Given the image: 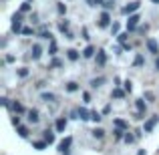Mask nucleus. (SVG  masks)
Masks as SVG:
<instances>
[{
    "mask_svg": "<svg viewBox=\"0 0 159 155\" xmlns=\"http://www.w3.org/2000/svg\"><path fill=\"white\" fill-rule=\"evenodd\" d=\"M12 32H16V34H18V32H22V12H16L14 16H12Z\"/></svg>",
    "mask_w": 159,
    "mask_h": 155,
    "instance_id": "nucleus-1",
    "label": "nucleus"
},
{
    "mask_svg": "<svg viewBox=\"0 0 159 155\" xmlns=\"http://www.w3.org/2000/svg\"><path fill=\"white\" fill-rule=\"evenodd\" d=\"M139 14H135V12H133V14H129V18H127V30L129 32H133L137 28V24H139Z\"/></svg>",
    "mask_w": 159,
    "mask_h": 155,
    "instance_id": "nucleus-2",
    "label": "nucleus"
},
{
    "mask_svg": "<svg viewBox=\"0 0 159 155\" xmlns=\"http://www.w3.org/2000/svg\"><path fill=\"white\" fill-rule=\"evenodd\" d=\"M99 26L101 28H107V26H111V14H109V10L105 12H101V16H99Z\"/></svg>",
    "mask_w": 159,
    "mask_h": 155,
    "instance_id": "nucleus-3",
    "label": "nucleus"
},
{
    "mask_svg": "<svg viewBox=\"0 0 159 155\" xmlns=\"http://www.w3.org/2000/svg\"><path fill=\"white\" fill-rule=\"evenodd\" d=\"M139 6H141V2H139V0H135V2H129L127 6H123V8H121V12H123V14H133L135 10H139Z\"/></svg>",
    "mask_w": 159,
    "mask_h": 155,
    "instance_id": "nucleus-4",
    "label": "nucleus"
},
{
    "mask_svg": "<svg viewBox=\"0 0 159 155\" xmlns=\"http://www.w3.org/2000/svg\"><path fill=\"white\" fill-rule=\"evenodd\" d=\"M157 123H159V115H153L151 119H147V121H145L143 131H145V133H151V131H153V127H155Z\"/></svg>",
    "mask_w": 159,
    "mask_h": 155,
    "instance_id": "nucleus-5",
    "label": "nucleus"
},
{
    "mask_svg": "<svg viewBox=\"0 0 159 155\" xmlns=\"http://www.w3.org/2000/svg\"><path fill=\"white\" fill-rule=\"evenodd\" d=\"M70 143H73V137H65V139L58 143V153H69Z\"/></svg>",
    "mask_w": 159,
    "mask_h": 155,
    "instance_id": "nucleus-6",
    "label": "nucleus"
},
{
    "mask_svg": "<svg viewBox=\"0 0 159 155\" xmlns=\"http://www.w3.org/2000/svg\"><path fill=\"white\" fill-rule=\"evenodd\" d=\"M145 44H147V51L151 52V54H159V44H157L155 39H147V40H145Z\"/></svg>",
    "mask_w": 159,
    "mask_h": 155,
    "instance_id": "nucleus-7",
    "label": "nucleus"
},
{
    "mask_svg": "<svg viewBox=\"0 0 159 155\" xmlns=\"http://www.w3.org/2000/svg\"><path fill=\"white\" fill-rule=\"evenodd\" d=\"M40 57H43V47H40V44H32V48H30V58H32V61H39Z\"/></svg>",
    "mask_w": 159,
    "mask_h": 155,
    "instance_id": "nucleus-8",
    "label": "nucleus"
},
{
    "mask_svg": "<svg viewBox=\"0 0 159 155\" xmlns=\"http://www.w3.org/2000/svg\"><path fill=\"white\" fill-rule=\"evenodd\" d=\"M66 125H69V121H66L65 117H58V119H57V123H54V129H57V133H65Z\"/></svg>",
    "mask_w": 159,
    "mask_h": 155,
    "instance_id": "nucleus-9",
    "label": "nucleus"
},
{
    "mask_svg": "<svg viewBox=\"0 0 159 155\" xmlns=\"http://www.w3.org/2000/svg\"><path fill=\"white\" fill-rule=\"evenodd\" d=\"M95 62H97L99 66H105V62H107V52L103 51V48H99V51H97V57H95Z\"/></svg>",
    "mask_w": 159,
    "mask_h": 155,
    "instance_id": "nucleus-10",
    "label": "nucleus"
},
{
    "mask_svg": "<svg viewBox=\"0 0 159 155\" xmlns=\"http://www.w3.org/2000/svg\"><path fill=\"white\" fill-rule=\"evenodd\" d=\"M26 115H28V121H30V123H39V121H40V113H39V109H28Z\"/></svg>",
    "mask_w": 159,
    "mask_h": 155,
    "instance_id": "nucleus-11",
    "label": "nucleus"
},
{
    "mask_svg": "<svg viewBox=\"0 0 159 155\" xmlns=\"http://www.w3.org/2000/svg\"><path fill=\"white\" fill-rule=\"evenodd\" d=\"M43 139L47 141L48 145H52V143H54V131H52L51 127H48V129H44V131H43Z\"/></svg>",
    "mask_w": 159,
    "mask_h": 155,
    "instance_id": "nucleus-12",
    "label": "nucleus"
},
{
    "mask_svg": "<svg viewBox=\"0 0 159 155\" xmlns=\"http://www.w3.org/2000/svg\"><path fill=\"white\" fill-rule=\"evenodd\" d=\"M66 58H69L70 62H77L79 58H81V52H79L77 48H69V51H66Z\"/></svg>",
    "mask_w": 159,
    "mask_h": 155,
    "instance_id": "nucleus-13",
    "label": "nucleus"
},
{
    "mask_svg": "<svg viewBox=\"0 0 159 155\" xmlns=\"http://www.w3.org/2000/svg\"><path fill=\"white\" fill-rule=\"evenodd\" d=\"M69 26H70V20L69 18H61V20H58V32H62V34L69 32Z\"/></svg>",
    "mask_w": 159,
    "mask_h": 155,
    "instance_id": "nucleus-14",
    "label": "nucleus"
},
{
    "mask_svg": "<svg viewBox=\"0 0 159 155\" xmlns=\"http://www.w3.org/2000/svg\"><path fill=\"white\" fill-rule=\"evenodd\" d=\"M10 111H14V113H18V115H20V113H26V109L22 107V103H20V101H12Z\"/></svg>",
    "mask_w": 159,
    "mask_h": 155,
    "instance_id": "nucleus-15",
    "label": "nucleus"
},
{
    "mask_svg": "<svg viewBox=\"0 0 159 155\" xmlns=\"http://www.w3.org/2000/svg\"><path fill=\"white\" fill-rule=\"evenodd\" d=\"M65 89H66V93H77L79 89H81V87H79V83H75V81H69L65 85Z\"/></svg>",
    "mask_w": 159,
    "mask_h": 155,
    "instance_id": "nucleus-16",
    "label": "nucleus"
},
{
    "mask_svg": "<svg viewBox=\"0 0 159 155\" xmlns=\"http://www.w3.org/2000/svg\"><path fill=\"white\" fill-rule=\"evenodd\" d=\"M103 83H105V77H97V79H91V89H99V87H103Z\"/></svg>",
    "mask_w": 159,
    "mask_h": 155,
    "instance_id": "nucleus-17",
    "label": "nucleus"
},
{
    "mask_svg": "<svg viewBox=\"0 0 159 155\" xmlns=\"http://www.w3.org/2000/svg\"><path fill=\"white\" fill-rule=\"evenodd\" d=\"M32 147H34L36 149V151H44V149H47L48 147V143H47V141H32Z\"/></svg>",
    "mask_w": 159,
    "mask_h": 155,
    "instance_id": "nucleus-18",
    "label": "nucleus"
},
{
    "mask_svg": "<svg viewBox=\"0 0 159 155\" xmlns=\"http://www.w3.org/2000/svg\"><path fill=\"white\" fill-rule=\"evenodd\" d=\"M16 133H18V135L22 137V139H26V137L30 135V131H28V127H24V125H18V127H16Z\"/></svg>",
    "mask_w": 159,
    "mask_h": 155,
    "instance_id": "nucleus-19",
    "label": "nucleus"
},
{
    "mask_svg": "<svg viewBox=\"0 0 159 155\" xmlns=\"http://www.w3.org/2000/svg\"><path fill=\"white\" fill-rule=\"evenodd\" d=\"M135 107H137V111L147 113V103H145V99H135Z\"/></svg>",
    "mask_w": 159,
    "mask_h": 155,
    "instance_id": "nucleus-20",
    "label": "nucleus"
},
{
    "mask_svg": "<svg viewBox=\"0 0 159 155\" xmlns=\"http://www.w3.org/2000/svg\"><path fill=\"white\" fill-rule=\"evenodd\" d=\"M79 117H81V121H89L91 119V111H87L85 107H79Z\"/></svg>",
    "mask_w": 159,
    "mask_h": 155,
    "instance_id": "nucleus-21",
    "label": "nucleus"
},
{
    "mask_svg": "<svg viewBox=\"0 0 159 155\" xmlns=\"http://www.w3.org/2000/svg\"><path fill=\"white\" fill-rule=\"evenodd\" d=\"M40 99H43L44 103H54V101H57V95H54V93H43Z\"/></svg>",
    "mask_w": 159,
    "mask_h": 155,
    "instance_id": "nucleus-22",
    "label": "nucleus"
},
{
    "mask_svg": "<svg viewBox=\"0 0 159 155\" xmlns=\"http://www.w3.org/2000/svg\"><path fill=\"white\" fill-rule=\"evenodd\" d=\"M95 57V47L93 44H89V47L83 51V58H93Z\"/></svg>",
    "mask_w": 159,
    "mask_h": 155,
    "instance_id": "nucleus-23",
    "label": "nucleus"
},
{
    "mask_svg": "<svg viewBox=\"0 0 159 155\" xmlns=\"http://www.w3.org/2000/svg\"><path fill=\"white\" fill-rule=\"evenodd\" d=\"M91 135H93L95 139H103V137H105V129H101V127H95L93 131H91Z\"/></svg>",
    "mask_w": 159,
    "mask_h": 155,
    "instance_id": "nucleus-24",
    "label": "nucleus"
},
{
    "mask_svg": "<svg viewBox=\"0 0 159 155\" xmlns=\"http://www.w3.org/2000/svg\"><path fill=\"white\" fill-rule=\"evenodd\" d=\"M145 65V58H143V54H135V58H133V66H143Z\"/></svg>",
    "mask_w": 159,
    "mask_h": 155,
    "instance_id": "nucleus-25",
    "label": "nucleus"
},
{
    "mask_svg": "<svg viewBox=\"0 0 159 155\" xmlns=\"http://www.w3.org/2000/svg\"><path fill=\"white\" fill-rule=\"evenodd\" d=\"M113 125H115V127H121V129H125V131L129 129V123H127V121H123V119H115V121H113Z\"/></svg>",
    "mask_w": 159,
    "mask_h": 155,
    "instance_id": "nucleus-26",
    "label": "nucleus"
},
{
    "mask_svg": "<svg viewBox=\"0 0 159 155\" xmlns=\"http://www.w3.org/2000/svg\"><path fill=\"white\" fill-rule=\"evenodd\" d=\"M111 97H115V99H123V97H125V91H123V89H119V87H115V89H113V93H111Z\"/></svg>",
    "mask_w": 159,
    "mask_h": 155,
    "instance_id": "nucleus-27",
    "label": "nucleus"
},
{
    "mask_svg": "<svg viewBox=\"0 0 159 155\" xmlns=\"http://www.w3.org/2000/svg\"><path fill=\"white\" fill-rule=\"evenodd\" d=\"M39 39H43V40H52L51 30H47V28H44V30H40V32H39Z\"/></svg>",
    "mask_w": 159,
    "mask_h": 155,
    "instance_id": "nucleus-28",
    "label": "nucleus"
},
{
    "mask_svg": "<svg viewBox=\"0 0 159 155\" xmlns=\"http://www.w3.org/2000/svg\"><path fill=\"white\" fill-rule=\"evenodd\" d=\"M135 137L137 135H131V131L127 129V131H125V135H123V141H125V143H133V141H135Z\"/></svg>",
    "mask_w": 159,
    "mask_h": 155,
    "instance_id": "nucleus-29",
    "label": "nucleus"
},
{
    "mask_svg": "<svg viewBox=\"0 0 159 155\" xmlns=\"http://www.w3.org/2000/svg\"><path fill=\"white\" fill-rule=\"evenodd\" d=\"M28 73H30V71L26 69V66H20V69H16V75H18L20 79H24V77H28Z\"/></svg>",
    "mask_w": 159,
    "mask_h": 155,
    "instance_id": "nucleus-30",
    "label": "nucleus"
},
{
    "mask_svg": "<svg viewBox=\"0 0 159 155\" xmlns=\"http://www.w3.org/2000/svg\"><path fill=\"white\" fill-rule=\"evenodd\" d=\"M57 12H58L61 16H65V14H66V4H65V2H58V4H57Z\"/></svg>",
    "mask_w": 159,
    "mask_h": 155,
    "instance_id": "nucleus-31",
    "label": "nucleus"
},
{
    "mask_svg": "<svg viewBox=\"0 0 159 155\" xmlns=\"http://www.w3.org/2000/svg\"><path fill=\"white\" fill-rule=\"evenodd\" d=\"M101 119H103V117H101L99 111H91V121H93V123H99Z\"/></svg>",
    "mask_w": 159,
    "mask_h": 155,
    "instance_id": "nucleus-32",
    "label": "nucleus"
},
{
    "mask_svg": "<svg viewBox=\"0 0 159 155\" xmlns=\"http://www.w3.org/2000/svg\"><path fill=\"white\" fill-rule=\"evenodd\" d=\"M30 10H32L30 2H28V0H24V2L20 4V12H30Z\"/></svg>",
    "mask_w": 159,
    "mask_h": 155,
    "instance_id": "nucleus-33",
    "label": "nucleus"
},
{
    "mask_svg": "<svg viewBox=\"0 0 159 155\" xmlns=\"http://www.w3.org/2000/svg\"><path fill=\"white\" fill-rule=\"evenodd\" d=\"M127 39H129V30H127V32H121V34H117V40H119L121 44L127 43Z\"/></svg>",
    "mask_w": 159,
    "mask_h": 155,
    "instance_id": "nucleus-34",
    "label": "nucleus"
},
{
    "mask_svg": "<svg viewBox=\"0 0 159 155\" xmlns=\"http://www.w3.org/2000/svg\"><path fill=\"white\" fill-rule=\"evenodd\" d=\"M101 6L105 8V10H113V8H115V0H105Z\"/></svg>",
    "mask_w": 159,
    "mask_h": 155,
    "instance_id": "nucleus-35",
    "label": "nucleus"
},
{
    "mask_svg": "<svg viewBox=\"0 0 159 155\" xmlns=\"http://www.w3.org/2000/svg\"><path fill=\"white\" fill-rule=\"evenodd\" d=\"M20 34H24V36H30L32 34V36H34V28H32V26H24Z\"/></svg>",
    "mask_w": 159,
    "mask_h": 155,
    "instance_id": "nucleus-36",
    "label": "nucleus"
},
{
    "mask_svg": "<svg viewBox=\"0 0 159 155\" xmlns=\"http://www.w3.org/2000/svg\"><path fill=\"white\" fill-rule=\"evenodd\" d=\"M48 54H51V57H54V54H57V43H54V39L51 40V47H48Z\"/></svg>",
    "mask_w": 159,
    "mask_h": 155,
    "instance_id": "nucleus-37",
    "label": "nucleus"
},
{
    "mask_svg": "<svg viewBox=\"0 0 159 155\" xmlns=\"http://www.w3.org/2000/svg\"><path fill=\"white\" fill-rule=\"evenodd\" d=\"M143 99H147L149 103H153V101H155V95H153L151 91H145V93H143Z\"/></svg>",
    "mask_w": 159,
    "mask_h": 155,
    "instance_id": "nucleus-38",
    "label": "nucleus"
},
{
    "mask_svg": "<svg viewBox=\"0 0 159 155\" xmlns=\"http://www.w3.org/2000/svg\"><path fill=\"white\" fill-rule=\"evenodd\" d=\"M119 28H121V24H119V22H113V24H111V32H113V36L119 34Z\"/></svg>",
    "mask_w": 159,
    "mask_h": 155,
    "instance_id": "nucleus-39",
    "label": "nucleus"
},
{
    "mask_svg": "<svg viewBox=\"0 0 159 155\" xmlns=\"http://www.w3.org/2000/svg\"><path fill=\"white\" fill-rule=\"evenodd\" d=\"M10 121H12V125H16V127H18V125H20V117H18V113H14V115L10 117Z\"/></svg>",
    "mask_w": 159,
    "mask_h": 155,
    "instance_id": "nucleus-40",
    "label": "nucleus"
},
{
    "mask_svg": "<svg viewBox=\"0 0 159 155\" xmlns=\"http://www.w3.org/2000/svg\"><path fill=\"white\" fill-rule=\"evenodd\" d=\"M123 87H125V91H127V93H131V91H133V83L129 81V79H127V81L123 83Z\"/></svg>",
    "mask_w": 159,
    "mask_h": 155,
    "instance_id": "nucleus-41",
    "label": "nucleus"
},
{
    "mask_svg": "<svg viewBox=\"0 0 159 155\" xmlns=\"http://www.w3.org/2000/svg\"><path fill=\"white\" fill-rule=\"evenodd\" d=\"M133 119H135V121H143L145 119V113L143 111H137L135 115H133Z\"/></svg>",
    "mask_w": 159,
    "mask_h": 155,
    "instance_id": "nucleus-42",
    "label": "nucleus"
},
{
    "mask_svg": "<svg viewBox=\"0 0 159 155\" xmlns=\"http://www.w3.org/2000/svg\"><path fill=\"white\" fill-rule=\"evenodd\" d=\"M54 66H62V61H61V58H52V62H51V66H48V69H54Z\"/></svg>",
    "mask_w": 159,
    "mask_h": 155,
    "instance_id": "nucleus-43",
    "label": "nucleus"
},
{
    "mask_svg": "<svg viewBox=\"0 0 159 155\" xmlns=\"http://www.w3.org/2000/svg\"><path fill=\"white\" fill-rule=\"evenodd\" d=\"M28 20H30L32 24H39V14H36V12H30V18Z\"/></svg>",
    "mask_w": 159,
    "mask_h": 155,
    "instance_id": "nucleus-44",
    "label": "nucleus"
},
{
    "mask_svg": "<svg viewBox=\"0 0 159 155\" xmlns=\"http://www.w3.org/2000/svg\"><path fill=\"white\" fill-rule=\"evenodd\" d=\"M0 103H2V107H6V109H10V99H6V97H2V99H0Z\"/></svg>",
    "mask_w": 159,
    "mask_h": 155,
    "instance_id": "nucleus-45",
    "label": "nucleus"
},
{
    "mask_svg": "<svg viewBox=\"0 0 159 155\" xmlns=\"http://www.w3.org/2000/svg\"><path fill=\"white\" fill-rule=\"evenodd\" d=\"M81 34H83V39H85V40H89V39H91V36H89V30H87V26H83V28H81Z\"/></svg>",
    "mask_w": 159,
    "mask_h": 155,
    "instance_id": "nucleus-46",
    "label": "nucleus"
},
{
    "mask_svg": "<svg viewBox=\"0 0 159 155\" xmlns=\"http://www.w3.org/2000/svg\"><path fill=\"white\" fill-rule=\"evenodd\" d=\"M147 30H149V24H143V26H139V28H137V32H141V34H145Z\"/></svg>",
    "mask_w": 159,
    "mask_h": 155,
    "instance_id": "nucleus-47",
    "label": "nucleus"
},
{
    "mask_svg": "<svg viewBox=\"0 0 159 155\" xmlns=\"http://www.w3.org/2000/svg\"><path fill=\"white\" fill-rule=\"evenodd\" d=\"M70 119H81V117H79V109H73V111H70Z\"/></svg>",
    "mask_w": 159,
    "mask_h": 155,
    "instance_id": "nucleus-48",
    "label": "nucleus"
},
{
    "mask_svg": "<svg viewBox=\"0 0 159 155\" xmlns=\"http://www.w3.org/2000/svg\"><path fill=\"white\" fill-rule=\"evenodd\" d=\"M83 101H85V103H91V95L89 93H83Z\"/></svg>",
    "mask_w": 159,
    "mask_h": 155,
    "instance_id": "nucleus-49",
    "label": "nucleus"
},
{
    "mask_svg": "<svg viewBox=\"0 0 159 155\" xmlns=\"http://www.w3.org/2000/svg\"><path fill=\"white\" fill-rule=\"evenodd\" d=\"M123 51H133V44H129V43H125V44H123Z\"/></svg>",
    "mask_w": 159,
    "mask_h": 155,
    "instance_id": "nucleus-50",
    "label": "nucleus"
},
{
    "mask_svg": "<svg viewBox=\"0 0 159 155\" xmlns=\"http://www.w3.org/2000/svg\"><path fill=\"white\" fill-rule=\"evenodd\" d=\"M4 61H6V62H14V61H16V58H14V57H12V54H6V58H4Z\"/></svg>",
    "mask_w": 159,
    "mask_h": 155,
    "instance_id": "nucleus-51",
    "label": "nucleus"
},
{
    "mask_svg": "<svg viewBox=\"0 0 159 155\" xmlns=\"http://www.w3.org/2000/svg\"><path fill=\"white\" fill-rule=\"evenodd\" d=\"M103 113L109 115V113H111V105H105V107H103Z\"/></svg>",
    "mask_w": 159,
    "mask_h": 155,
    "instance_id": "nucleus-52",
    "label": "nucleus"
},
{
    "mask_svg": "<svg viewBox=\"0 0 159 155\" xmlns=\"http://www.w3.org/2000/svg\"><path fill=\"white\" fill-rule=\"evenodd\" d=\"M65 39H69V40H70V39H75V34L69 30V32H65Z\"/></svg>",
    "mask_w": 159,
    "mask_h": 155,
    "instance_id": "nucleus-53",
    "label": "nucleus"
},
{
    "mask_svg": "<svg viewBox=\"0 0 159 155\" xmlns=\"http://www.w3.org/2000/svg\"><path fill=\"white\" fill-rule=\"evenodd\" d=\"M121 51H123V47H115V48H113V52H115V54H121Z\"/></svg>",
    "mask_w": 159,
    "mask_h": 155,
    "instance_id": "nucleus-54",
    "label": "nucleus"
},
{
    "mask_svg": "<svg viewBox=\"0 0 159 155\" xmlns=\"http://www.w3.org/2000/svg\"><path fill=\"white\" fill-rule=\"evenodd\" d=\"M87 4H89L91 8H95V6H97V2H95V0H87Z\"/></svg>",
    "mask_w": 159,
    "mask_h": 155,
    "instance_id": "nucleus-55",
    "label": "nucleus"
},
{
    "mask_svg": "<svg viewBox=\"0 0 159 155\" xmlns=\"http://www.w3.org/2000/svg\"><path fill=\"white\" fill-rule=\"evenodd\" d=\"M155 71H159V57L155 58Z\"/></svg>",
    "mask_w": 159,
    "mask_h": 155,
    "instance_id": "nucleus-56",
    "label": "nucleus"
},
{
    "mask_svg": "<svg viewBox=\"0 0 159 155\" xmlns=\"http://www.w3.org/2000/svg\"><path fill=\"white\" fill-rule=\"evenodd\" d=\"M95 2H97V6H101V4L105 2V0H95Z\"/></svg>",
    "mask_w": 159,
    "mask_h": 155,
    "instance_id": "nucleus-57",
    "label": "nucleus"
},
{
    "mask_svg": "<svg viewBox=\"0 0 159 155\" xmlns=\"http://www.w3.org/2000/svg\"><path fill=\"white\" fill-rule=\"evenodd\" d=\"M151 2H153V4H159V0H151Z\"/></svg>",
    "mask_w": 159,
    "mask_h": 155,
    "instance_id": "nucleus-58",
    "label": "nucleus"
},
{
    "mask_svg": "<svg viewBox=\"0 0 159 155\" xmlns=\"http://www.w3.org/2000/svg\"><path fill=\"white\" fill-rule=\"evenodd\" d=\"M28 2H30V0H28Z\"/></svg>",
    "mask_w": 159,
    "mask_h": 155,
    "instance_id": "nucleus-59",
    "label": "nucleus"
}]
</instances>
